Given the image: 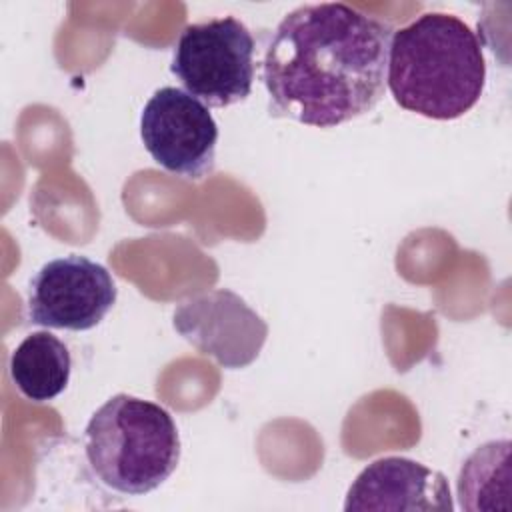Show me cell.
Returning a JSON list of instances; mask_svg holds the SVG:
<instances>
[{
	"instance_id": "1",
	"label": "cell",
	"mask_w": 512,
	"mask_h": 512,
	"mask_svg": "<svg viewBox=\"0 0 512 512\" xmlns=\"http://www.w3.org/2000/svg\"><path fill=\"white\" fill-rule=\"evenodd\" d=\"M392 28L344 2L304 4L276 26L262 78L274 116L334 128L384 96Z\"/></svg>"
},
{
	"instance_id": "2",
	"label": "cell",
	"mask_w": 512,
	"mask_h": 512,
	"mask_svg": "<svg viewBox=\"0 0 512 512\" xmlns=\"http://www.w3.org/2000/svg\"><path fill=\"white\" fill-rule=\"evenodd\" d=\"M386 84L404 110L432 120L460 118L484 92L482 40L454 14L424 12L392 32Z\"/></svg>"
},
{
	"instance_id": "3",
	"label": "cell",
	"mask_w": 512,
	"mask_h": 512,
	"mask_svg": "<svg viewBox=\"0 0 512 512\" xmlns=\"http://www.w3.org/2000/svg\"><path fill=\"white\" fill-rule=\"evenodd\" d=\"M86 460L108 488L142 496L164 484L180 462L170 412L130 394L108 398L86 424Z\"/></svg>"
},
{
	"instance_id": "4",
	"label": "cell",
	"mask_w": 512,
	"mask_h": 512,
	"mask_svg": "<svg viewBox=\"0 0 512 512\" xmlns=\"http://www.w3.org/2000/svg\"><path fill=\"white\" fill-rule=\"evenodd\" d=\"M254 50L252 32L238 18H212L180 32L170 72L202 104L226 108L252 92Z\"/></svg>"
},
{
	"instance_id": "5",
	"label": "cell",
	"mask_w": 512,
	"mask_h": 512,
	"mask_svg": "<svg viewBox=\"0 0 512 512\" xmlns=\"http://www.w3.org/2000/svg\"><path fill=\"white\" fill-rule=\"evenodd\" d=\"M140 136L152 160L180 178L202 180L214 170L218 124L186 90H156L142 110Z\"/></svg>"
},
{
	"instance_id": "6",
	"label": "cell",
	"mask_w": 512,
	"mask_h": 512,
	"mask_svg": "<svg viewBox=\"0 0 512 512\" xmlns=\"http://www.w3.org/2000/svg\"><path fill=\"white\" fill-rule=\"evenodd\" d=\"M118 290L98 262L70 254L46 262L28 286V320L54 330H90L112 310Z\"/></svg>"
},
{
	"instance_id": "7",
	"label": "cell",
	"mask_w": 512,
	"mask_h": 512,
	"mask_svg": "<svg viewBox=\"0 0 512 512\" xmlns=\"http://www.w3.org/2000/svg\"><path fill=\"white\" fill-rule=\"evenodd\" d=\"M172 322L184 340L222 368L252 364L268 336V324L226 288L184 300L174 310Z\"/></svg>"
},
{
	"instance_id": "8",
	"label": "cell",
	"mask_w": 512,
	"mask_h": 512,
	"mask_svg": "<svg viewBox=\"0 0 512 512\" xmlns=\"http://www.w3.org/2000/svg\"><path fill=\"white\" fill-rule=\"evenodd\" d=\"M346 512H452L454 502L448 480L416 460L386 456L368 464L352 482L344 502Z\"/></svg>"
},
{
	"instance_id": "9",
	"label": "cell",
	"mask_w": 512,
	"mask_h": 512,
	"mask_svg": "<svg viewBox=\"0 0 512 512\" xmlns=\"http://www.w3.org/2000/svg\"><path fill=\"white\" fill-rule=\"evenodd\" d=\"M72 358L66 344L50 332L28 334L10 356V378L32 402H48L68 386Z\"/></svg>"
},
{
	"instance_id": "10",
	"label": "cell",
	"mask_w": 512,
	"mask_h": 512,
	"mask_svg": "<svg viewBox=\"0 0 512 512\" xmlns=\"http://www.w3.org/2000/svg\"><path fill=\"white\" fill-rule=\"evenodd\" d=\"M510 442L494 440L476 448L460 468L458 498L466 510H494L496 496H508Z\"/></svg>"
}]
</instances>
